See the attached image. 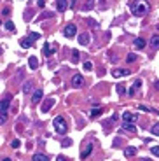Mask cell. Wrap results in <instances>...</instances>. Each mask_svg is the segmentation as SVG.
<instances>
[{"instance_id":"obj_16","label":"cell","mask_w":159,"mask_h":161,"mask_svg":"<svg viewBox=\"0 0 159 161\" xmlns=\"http://www.w3.org/2000/svg\"><path fill=\"white\" fill-rule=\"evenodd\" d=\"M31 159H33V161H51L47 156H46V154H42V152H35Z\"/></svg>"},{"instance_id":"obj_27","label":"cell","mask_w":159,"mask_h":161,"mask_svg":"<svg viewBox=\"0 0 159 161\" xmlns=\"http://www.w3.org/2000/svg\"><path fill=\"white\" fill-rule=\"evenodd\" d=\"M7 121V112H0V124H5Z\"/></svg>"},{"instance_id":"obj_31","label":"cell","mask_w":159,"mask_h":161,"mask_svg":"<svg viewBox=\"0 0 159 161\" xmlns=\"http://www.w3.org/2000/svg\"><path fill=\"white\" fill-rule=\"evenodd\" d=\"M70 145H72V140L70 139H65L61 142V147H70Z\"/></svg>"},{"instance_id":"obj_10","label":"cell","mask_w":159,"mask_h":161,"mask_svg":"<svg viewBox=\"0 0 159 161\" xmlns=\"http://www.w3.org/2000/svg\"><path fill=\"white\" fill-rule=\"evenodd\" d=\"M42 95H44V91H42V90H35V91H33V96H31V103L37 105V103L42 100Z\"/></svg>"},{"instance_id":"obj_24","label":"cell","mask_w":159,"mask_h":161,"mask_svg":"<svg viewBox=\"0 0 159 161\" xmlns=\"http://www.w3.org/2000/svg\"><path fill=\"white\" fill-rule=\"evenodd\" d=\"M102 114H103L102 109H93V110H91V117H100Z\"/></svg>"},{"instance_id":"obj_9","label":"cell","mask_w":159,"mask_h":161,"mask_svg":"<svg viewBox=\"0 0 159 161\" xmlns=\"http://www.w3.org/2000/svg\"><path fill=\"white\" fill-rule=\"evenodd\" d=\"M140 88H142V80H140V79H137L135 82H133V86L128 90V95H129V96H133V95L137 93V91L140 90Z\"/></svg>"},{"instance_id":"obj_23","label":"cell","mask_w":159,"mask_h":161,"mask_svg":"<svg viewBox=\"0 0 159 161\" xmlns=\"http://www.w3.org/2000/svg\"><path fill=\"white\" fill-rule=\"evenodd\" d=\"M79 58H80L79 51H77V49H72V61H74V63H77V61H79Z\"/></svg>"},{"instance_id":"obj_41","label":"cell","mask_w":159,"mask_h":161,"mask_svg":"<svg viewBox=\"0 0 159 161\" xmlns=\"http://www.w3.org/2000/svg\"><path fill=\"white\" fill-rule=\"evenodd\" d=\"M142 161H152V159H150V158H145V159H142Z\"/></svg>"},{"instance_id":"obj_4","label":"cell","mask_w":159,"mask_h":161,"mask_svg":"<svg viewBox=\"0 0 159 161\" xmlns=\"http://www.w3.org/2000/svg\"><path fill=\"white\" fill-rule=\"evenodd\" d=\"M123 119H124V123L135 124V123L138 121V116H135V114H131V112H124V114H123Z\"/></svg>"},{"instance_id":"obj_33","label":"cell","mask_w":159,"mask_h":161,"mask_svg":"<svg viewBox=\"0 0 159 161\" xmlns=\"http://www.w3.org/2000/svg\"><path fill=\"white\" fill-rule=\"evenodd\" d=\"M5 28H7V30H14V23L12 21H7V23H5Z\"/></svg>"},{"instance_id":"obj_14","label":"cell","mask_w":159,"mask_h":161,"mask_svg":"<svg viewBox=\"0 0 159 161\" xmlns=\"http://www.w3.org/2000/svg\"><path fill=\"white\" fill-rule=\"evenodd\" d=\"M79 44L80 46H88L89 44V33L88 32H84V33H80L79 35Z\"/></svg>"},{"instance_id":"obj_17","label":"cell","mask_w":159,"mask_h":161,"mask_svg":"<svg viewBox=\"0 0 159 161\" xmlns=\"http://www.w3.org/2000/svg\"><path fill=\"white\" fill-rule=\"evenodd\" d=\"M19 44H21L23 49H28V47H31V46H33V42H31V40L28 39V37H25V39L19 40Z\"/></svg>"},{"instance_id":"obj_29","label":"cell","mask_w":159,"mask_h":161,"mask_svg":"<svg viewBox=\"0 0 159 161\" xmlns=\"http://www.w3.org/2000/svg\"><path fill=\"white\" fill-rule=\"evenodd\" d=\"M39 37H40V35H39V33H37V32H31V33H30V37H28V39H30L31 42H35V40L39 39Z\"/></svg>"},{"instance_id":"obj_7","label":"cell","mask_w":159,"mask_h":161,"mask_svg":"<svg viewBox=\"0 0 159 161\" xmlns=\"http://www.w3.org/2000/svg\"><path fill=\"white\" fill-rule=\"evenodd\" d=\"M129 74H131V72H129L128 68H115V70H112V76L117 77V79H119V77H126V76H129Z\"/></svg>"},{"instance_id":"obj_37","label":"cell","mask_w":159,"mask_h":161,"mask_svg":"<svg viewBox=\"0 0 159 161\" xmlns=\"http://www.w3.org/2000/svg\"><path fill=\"white\" fill-rule=\"evenodd\" d=\"M56 161H66V158H65V156H63V154H60V156H58V158H56Z\"/></svg>"},{"instance_id":"obj_35","label":"cell","mask_w":159,"mask_h":161,"mask_svg":"<svg viewBox=\"0 0 159 161\" xmlns=\"http://www.w3.org/2000/svg\"><path fill=\"white\" fill-rule=\"evenodd\" d=\"M138 109H140V110H143V112H152V109L145 107V105H138Z\"/></svg>"},{"instance_id":"obj_32","label":"cell","mask_w":159,"mask_h":161,"mask_svg":"<svg viewBox=\"0 0 159 161\" xmlns=\"http://www.w3.org/2000/svg\"><path fill=\"white\" fill-rule=\"evenodd\" d=\"M115 88H117V93H119V95H124V91H126V90H124V86H123V84H117Z\"/></svg>"},{"instance_id":"obj_3","label":"cell","mask_w":159,"mask_h":161,"mask_svg":"<svg viewBox=\"0 0 159 161\" xmlns=\"http://www.w3.org/2000/svg\"><path fill=\"white\" fill-rule=\"evenodd\" d=\"M75 33H77V27H75L74 23H70V25H66L65 30H63V35L66 37V39H74Z\"/></svg>"},{"instance_id":"obj_20","label":"cell","mask_w":159,"mask_h":161,"mask_svg":"<svg viewBox=\"0 0 159 161\" xmlns=\"http://www.w3.org/2000/svg\"><path fill=\"white\" fill-rule=\"evenodd\" d=\"M135 154H137V149H135V147H126V149H124V156H126V158H133Z\"/></svg>"},{"instance_id":"obj_15","label":"cell","mask_w":159,"mask_h":161,"mask_svg":"<svg viewBox=\"0 0 159 161\" xmlns=\"http://www.w3.org/2000/svg\"><path fill=\"white\" fill-rule=\"evenodd\" d=\"M54 49H56V47H53V46L49 44V42H46V44H44V47H42V51H44V54H46V56H51V54L54 53Z\"/></svg>"},{"instance_id":"obj_28","label":"cell","mask_w":159,"mask_h":161,"mask_svg":"<svg viewBox=\"0 0 159 161\" xmlns=\"http://www.w3.org/2000/svg\"><path fill=\"white\" fill-rule=\"evenodd\" d=\"M150 152H152V156L159 158V145H154V147L150 149Z\"/></svg>"},{"instance_id":"obj_42","label":"cell","mask_w":159,"mask_h":161,"mask_svg":"<svg viewBox=\"0 0 159 161\" xmlns=\"http://www.w3.org/2000/svg\"><path fill=\"white\" fill-rule=\"evenodd\" d=\"M156 30H159V23H157V25H156Z\"/></svg>"},{"instance_id":"obj_26","label":"cell","mask_w":159,"mask_h":161,"mask_svg":"<svg viewBox=\"0 0 159 161\" xmlns=\"http://www.w3.org/2000/svg\"><path fill=\"white\" fill-rule=\"evenodd\" d=\"M126 61H128V63H133V61H137V54H135V53H129L128 56H126Z\"/></svg>"},{"instance_id":"obj_2","label":"cell","mask_w":159,"mask_h":161,"mask_svg":"<svg viewBox=\"0 0 159 161\" xmlns=\"http://www.w3.org/2000/svg\"><path fill=\"white\" fill-rule=\"evenodd\" d=\"M53 126H54V130H56V133H60V135H66V131H68V124H66V121L63 116L54 117Z\"/></svg>"},{"instance_id":"obj_22","label":"cell","mask_w":159,"mask_h":161,"mask_svg":"<svg viewBox=\"0 0 159 161\" xmlns=\"http://www.w3.org/2000/svg\"><path fill=\"white\" fill-rule=\"evenodd\" d=\"M123 130L135 133V131H137V126H135V124H129V123H124V124H123Z\"/></svg>"},{"instance_id":"obj_40","label":"cell","mask_w":159,"mask_h":161,"mask_svg":"<svg viewBox=\"0 0 159 161\" xmlns=\"http://www.w3.org/2000/svg\"><path fill=\"white\" fill-rule=\"evenodd\" d=\"M154 88H156V90H159V80H157V82L154 84Z\"/></svg>"},{"instance_id":"obj_39","label":"cell","mask_w":159,"mask_h":161,"mask_svg":"<svg viewBox=\"0 0 159 161\" xmlns=\"http://www.w3.org/2000/svg\"><path fill=\"white\" fill-rule=\"evenodd\" d=\"M0 161H12V159H11V158H2Z\"/></svg>"},{"instance_id":"obj_6","label":"cell","mask_w":159,"mask_h":161,"mask_svg":"<svg viewBox=\"0 0 159 161\" xmlns=\"http://www.w3.org/2000/svg\"><path fill=\"white\" fill-rule=\"evenodd\" d=\"M82 84H84V77L80 76V74H75V76L72 77V86H74V88H80Z\"/></svg>"},{"instance_id":"obj_18","label":"cell","mask_w":159,"mask_h":161,"mask_svg":"<svg viewBox=\"0 0 159 161\" xmlns=\"http://www.w3.org/2000/svg\"><path fill=\"white\" fill-rule=\"evenodd\" d=\"M150 47L152 49H159V35H152V39H150Z\"/></svg>"},{"instance_id":"obj_21","label":"cell","mask_w":159,"mask_h":161,"mask_svg":"<svg viewBox=\"0 0 159 161\" xmlns=\"http://www.w3.org/2000/svg\"><path fill=\"white\" fill-rule=\"evenodd\" d=\"M28 60H30V61H28L30 63V68L31 70H37V68H39V61H37V58L35 56H31V58H28Z\"/></svg>"},{"instance_id":"obj_11","label":"cell","mask_w":159,"mask_h":161,"mask_svg":"<svg viewBox=\"0 0 159 161\" xmlns=\"http://www.w3.org/2000/svg\"><path fill=\"white\" fill-rule=\"evenodd\" d=\"M91 151H93V144H86V147L80 151V158L84 159V158H88L89 154H91Z\"/></svg>"},{"instance_id":"obj_8","label":"cell","mask_w":159,"mask_h":161,"mask_svg":"<svg viewBox=\"0 0 159 161\" xmlns=\"http://www.w3.org/2000/svg\"><path fill=\"white\" fill-rule=\"evenodd\" d=\"M68 7H70V2H68V0H58V2H56V9L60 11V12L66 11Z\"/></svg>"},{"instance_id":"obj_5","label":"cell","mask_w":159,"mask_h":161,"mask_svg":"<svg viewBox=\"0 0 159 161\" xmlns=\"http://www.w3.org/2000/svg\"><path fill=\"white\" fill-rule=\"evenodd\" d=\"M54 103H56V100L54 98H47V100H44V103H42V107H40V112H49V109L53 107Z\"/></svg>"},{"instance_id":"obj_36","label":"cell","mask_w":159,"mask_h":161,"mask_svg":"<svg viewBox=\"0 0 159 161\" xmlns=\"http://www.w3.org/2000/svg\"><path fill=\"white\" fill-rule=\"evenodd\" d=\"M40 18H53V12H42Z\"/></svg>"},{"instance_id":"obj_25","label":"cell","mask_w":159,"mask_h":161,"mask_svg":"<svg viewBox=\"0 0 159 161\" xmlns=\"http://www.w3.org/2000/svg\"><path fill=\"white\" fill-rule=\"evenodd\" d=\"M150 133L156 135V137H159V123H156V124L150 128Z\"/></svg>"},{"instance_id":"obj_43","label":"cell","mask_w":159,"mask_h":161,"mask_svg":"<svg viewBox=\"0 0 159 161\" xmlns=\"http://www.w3.org/2000/svg\"><path fill=\"white\" fill-rule=\"evenodd\" d=\"M0 53H2V49H0Z\"/></svg>"},{"instance_id":"obj_34","label":"cell","mask_w":159,"mask_h":161,"mask_svg":"<svg viewBox=\"0 0 159 161\" xmlns=\"http://www.w3.org/2000/svg\"><path fill=\"white\" fill-rule=\"evenodd\" d=\"M91 68H93L91 61H84V70H91Z\"/></svg>"},{"instance_id":"obj_19","label":"cell","mask_w":159,"mask_h":161,"mask_svg":"<svg viewBox=\"0 0 159 161\" xmlns=\"http://www.w3.org/2000/svg\"><path fill=\"white\" fill-rule=\"evenodd\" d=\"M31 91H33V82H31V80H28V82H25V84H23V93H31Z\"/></svg>"},{"instance_id":"obj_13","label":"cell","mask_w":159,"mask_h":161,"mask_svg":"<svg viewBox=\"0 0 159 161\" xmlns=\"http://www.w3.org/2000/svg\"><path fill=\"white\" fill-rule=\"evenodd\" d=\"M133 47H135V49H143V47H145V40L142 39V37H138V39H135V42H133Z\"/></svg>"},{"instance_id":"obj_38","label":"cell","mask_w":159,"mask_h":161,"mask_svg":"<svg viewBox=\"0 0 159 161\" xmlns=\"http://www.w3.org/2000/svg\"><path fill=\"white\" fill-rule=\"evenodd\" d=\"M37 5H39V7H44L46 2H44V0H39V2H37Z\"/></svg>"},{"instance_id":"obj_1","label":"cell","mask_w":159,"mask_h":161,"mask_svg":"<svg viewBox=\"0 0 159 161\" xmlns=\"http://www.w3.org/2000/svg\"><path fill=\"white\" fill-rule=\"evenodd\" d=\"M129 9H131L133 16H143L149 11V5L145 2H129Z\"/></svg>"},{"instance_id":"obj_30","label":"cell","mask_w":159,"mask_h":161,"mask_svg":"<svg viewBox=\"0 0 159 161\" xmlns=\"http://www.w3.org/2000/svg\"><path fill=\"white\" fill-rule=\"evenodd\" d=\"M19 145H21V142H19V140H18V139H14V140H12V142H11V147H12V149H18V147H19Z\"/></svg>"},{"instance_id":"obj_12","label":"cell","mask_w":159,"mask_h":161,"mask_svg":"<svg viewBox=\"0 0 159 161\" xmlns=\"http://www.w3.org/2000/svg\"><path fill=\"white\" fill-rule=\"evenodd\" d=\"M9 105H11V98H9V96L4 98V100H0V112H7Z\"/></svg>"}]
</instances>
